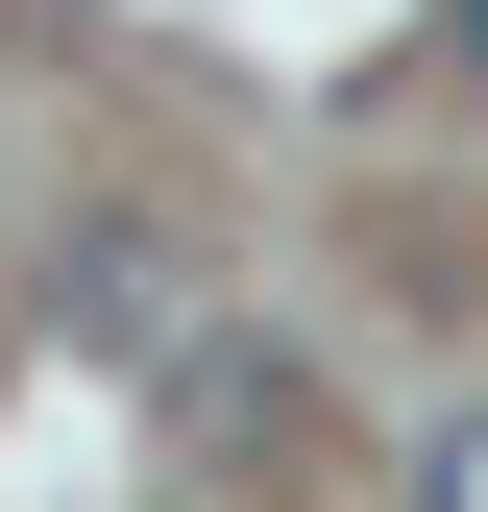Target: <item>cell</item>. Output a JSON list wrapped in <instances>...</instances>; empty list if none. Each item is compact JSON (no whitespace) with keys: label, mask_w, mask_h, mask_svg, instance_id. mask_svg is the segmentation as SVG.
<instances>
[{"label":"cell","mask_w":488,"mask_h":512,"mask_svg":"<svg viewBox=\"0 0 488 512\" xmlns=\"http://www.w3.org/2000/svg\"><path fill=\"white\" fill-rule=\"evenodd\" d=\"M440 49H464V74H488V0H440Z\"/></svg>","instance_id":"cell-2"},{"label":"cell","mask_w":488,"mask_h":512,"mask_svg":"<svg viewBox=\"0 0 488 512\" xmlns=\"http://www.w3.org/2000/svg\"><path fill=\"white\" fill-rule=\"evenodd\" d=\"M415 512H488V415H440V439H415Z\"/></svg>","instance_id":"cell-1"}]
</instances>
